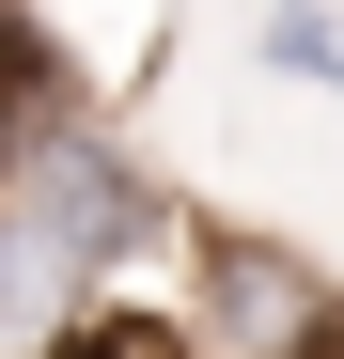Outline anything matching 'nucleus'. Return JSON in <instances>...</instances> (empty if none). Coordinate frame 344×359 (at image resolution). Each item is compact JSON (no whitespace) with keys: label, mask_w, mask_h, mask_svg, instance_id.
<instances>
[{"label":"nucleus","mask_w":344,"mask_h":359,"mask_svg":"<svg viewBox=\"0 0 344 359\" xmlns=\"http://www.w3.org/2000/svg\"><path fill=\"white\" fill-rule=\"evenodd\" d=\"M0 234H32V250L63 266L79 297H126L141 266H172V250H188L204 219L141 172V141L110 126V109H47V126L0 156Z\"/></svg>","instance_id":"obj_1"},{"label":"nucleus","mask_w":344,"mask_h":359,"mask_svg":"<svg viewBox=\"0 0 344 359\" xmlns=\"http://www.w3.org/2000/svg\"><path fill=\"white\" fill-rule=\"evenodd\" d=\"M172 313H188V344H204V359H329L344 297H329V266H313V250L204 219V234H188V297H172Z\"/></svg>","instance_id":"obj_2"},{"label":"nucleus","mask_w":344,"mask_h":359,"mask_svg":"<svg viewBox=\"0 0 344 359\" xmlns=\"http://www.w3.org/2000/svg\"><path fill=\"white\" fill-rule=\"evenodd\" d=\"M47 109H79L63 94V63H47V32H32V0H0V156H16Z\"/></svg>","instance_id":"obj_3"},{"label":"nucleus","mask_w":344,"mask_h":359,"mask_svg":"<svg viewBox=\"0 0 344 359\" xmlns=\"http://www.w3.org/2000/svg\"><path fill=\"white\" fill-rule=\"evenodd\" d=\"M266 63L313 79V94H344V16H329V0H266Z\"/></svg>","instance_id":"obj_4"}]
</instances>
